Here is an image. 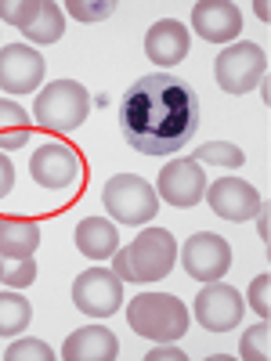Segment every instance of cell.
<instances>
[{
    "mask_svg": "<svg viewBox=\"0 0 271 361\" xmlns=\"http://www.w3.org/2000/svg\"><path fill=\"white\" fill-rule=\"evenodd\" d=\"M44 8V0H0V22H11L18 29H25Z\"/></svg>",
    "mask_w": 271,
    "mask_h": 361,
    "instance_id": "24",
    "label": "cell"
},
{
    "mask_svg": "<svg viewBox=\"0 0 271 361\" xmlns=\"http://www.w3.org/2000/svg\"><path fill=\"white\" fill-rule=\"evenodd\" d=\"M170 357H174V361H185L188 354L181 350V347H156L152 354H145V361H170Z\"/></svg>",
    "mask_w": 271,
    "mask_h": 361,
    "instance_id": "30",
    "label": "cell"
},
{
    "mask_svg": "<svg viewBox=\"0 0 271 361\" xmlns=\"http://www.w3.org/2000/svg\"><path fill=\"white\" fill-rule=\"evenodd\" d=\"M90 112V94L87 87L76 80H54L47 83L37 102H33V116L37 123L51 134H73Z\"/></svg>",
    "mask_w": 271,
    "mask_h": 361,
    "instance_id": "4",
    "label": "cell"
},
{
    "mask_svg": "<svg viewBox=\"0 0 271 361\" xmlns=\"http://www.w3.org/2000/svg\"><path fill=\"white\" fill-rule=\"evenodd\" d=\"M267 289H271V275H257L250 286V304L260 318H271V304H267Z\"/></svg>",
    "mask_w": 271,
    "mask_h": 361,
    "instance_id": "28",
    "label": "cell"
},
{
    "mask_svg": "<svg viewBox=\"0 0 271 361\" xmlns=\"http://www.w3.org/2000/svg\"><path fill=\"white\" fill-rule=\"evenodd\" d=\"M62 8H69V15L73 18H80V22H102V18H109L112 15V0H102V4H83V0H66Z\"/></svg>",
    "mask_w": 271,
    "mask_h": 361,
    "instance_id": "27",
    "label": "cell"
},
{
    "mask_svg": "<svg viewBox=\"0 0 271 361\" xmlns=\"http://www.w3.org/2000/svg\"><path fill=\"white\" fill-rule=\"evenodd\" d=\"M260 238H264V243H267V202L260 206Z\"/></svg>",
    "mask_w": 271,
    "mask_h": 361,
    "instance_id": "31",
    "label": "cell"
},
{
    "mask_svg": "<svg viewBox=\"0 0 271 361\" xmlns=\"http://www.w3.org/2000/svg\"><path fill=\"white\" fill-rule=\"evenodd\" d=\"M37 279V260L29 257V260H11L4 264V271H0V282L11 286V289H25V286H33Z\"/></svg>",
    "mask_w": 271,
    "mask_h": 361,
    "instance_id": "25",
    "label": "cell"
},
{
    "mask_svg": "<svg viewBox=\"0 0 271 361\" xmlns=\"http://www.w3.org/2000/svg\"><path fill=\"white\" fill-rule=\"evenodd\" d=\"M29 173L40 188L51 192H76L80 177H83V163L76 156V148L62 145V141H44L33 156H29Z\"/></svg>",
    "mask_w": 271,
    "mask_h": 361,
    "instance_id": "6",
    "label": "cell"
},
{
    "mask_svg": "<svg viewBox=\"0 0 271 361\" xmlns=\"http://www.w3.org/2000/svg\"><path fill=\"white\" fill-rule=\"evenodd\" d=\"M188 47H192L188 29L181 25V22H174V18H159L145 33V54L152 58L156 66H177V62H185Z\"/></svg>",
    "mask_w": 271,
    "mask_h": 361,
    "instance_id": "15",
    "label": "cell"
},
{
    "mask_svg": "<svg viewBox=\"0 0 271 361\" xmlns=\"http://www.w3.org/2000/svg\"><path fill=\"white\" fill-rule=\"evenodd\" d=\"M203 195H206L210 209H214L217 217L235 221V224H243V221L257 217L260 206H264L260 192L250 188L246 180H239V177H221V180H214V185H210Z\"/></svg>",
    "mask_w": 271,
    "mask_h": 361,
    "instance_id": "13",
    "label": "cell"
},
{
    "mask_svg": "<svg viewBox=\"0 0 271 361\" xmlns=\"http://www.w3.org/2000/svg\"><path fill=\"white\" fill-rule=\"evenodd\" d=\"M102 202L109 209V217H116V224H148L159 214V195L138 173H116L105 180Z\"/></svg>",
    "mask_w": 271,
    "mask_h": 361,
    "instance_id": "5",
    "label": "cell"
},
{
    "mask_svg": "<svg viewBox=\"0 0 271 361\" xmlns=\"http://www.w3.org/2000/svg\"><path fill=\"white\" fill-rule=\"evenodd\" d=\"M203 192H206L203 163H195L192 156H181V159H174V163H167V166L159 170V188H156V195L167 199L170 206L188 209V206L203 202Z\"/></svg>",
    "mask_w": 271,
    "mask_h": 361,
    "instance_id": "11",
    "label": "cell"
},
{
    "mask_svg": "<svg viewBox=\"0 0 271 361\" xmlns=\"http://www.w3.org/2000/svg\"><path fill=\"white\" fill-rule=\"evenodd\" d=\"M181 264L195 282H221L231 271V246L214 231H199L181 250Z\"/></svg>",
    "mask_w": 271,
    "mask_h": 361,
    "instance_id": "9",
    "label": "cell"
},
{
    "mask_svg": "<svg viewBox=\"0 0 271 361\" xmlns=\"http://www.w3.org/2000/svg\"><path fill=\"white\" fill-rule=\"evenodd\" d=\"M62 33H66V18H62V8L58 4H51V0H44V8H40V15L29 22L25 29H22V37H29L33 44H54V40H62Z\"/></svg>",
    "mask_w": 271,
    "mask_h": 361,
    "instance_id": "20",
    "label": "cell"
},
{
    "mask_svg": "<svg viewBox=\"0 0 271 361\" xmlns=\"http://www.w3.org/2000/svg\"><path fill=\"white\" fill-rule=\"evenodd\" d=\"M192 25L203 40L228 44L243 33V11H239L231 0H199L192 8Z\"/></svg>",
    "mask_w": 271,
    "mask_h": 361,
    "instance_id": "14",
    "label": "cell"
},
{
    "mask_svg": "<svg viewBox=\"0 0 271 361\" xmlns=\"http://www.w3.org/2000/svg\"><path fill=\"white\" fill-rule=\"evenodd\" d=\"M127 322L138 336L174 343L177 336H185V329H188V307L170 293H141V296L131 300Z\"/></svg>",
    "mask_w": 271,
    "mask_h": 361,
    "instance_id": "3",
    "label": "cell"
},
{
    "mask_svg": "<svg viewBox=\"0 0 271 361\" xmlns=\"http://www.w3.org/2000/svg\"><path fill=\"white\" fill-rule=\"evenodd\" d=\"M33 322V307L18 293H0V336H18Z\"/></svg>",
    "mask_w": 271,
    "mask_h": 361,
    "instance_id": "21",
    "label": "cell"
},
{
    "mask_svg": "<svg viewBox=\"0 0 271 361\" xmlns=\"http://www.w3.org/2000/svg\"><path fill=\"white\" fill-rule=\"evenodd\" d=\"M253 8H257V18H260V22H267V18H271V11H267V4H264V0H257Z\"/></svg>",
    "mask_w": 271,
    "mask_h": 361,
    "instance_id": "32",
    "label": "cell"
},
{
    "mask_svg": "<svg viewBox=\"0 0 271 361\" xmlns=\"http://www.w3.org/2000/svg\"><path fill=\"white\" fill-rule=\"evenodd\" d=\"M4 357H8V361H51L54 350H51L44 340H15Z\"/></svg>",
    "mask_w": 271,
    "mask_h": 361,
    "instance_id": "26",
    "label": "cell"
},
{
    "mask_svg": "<svg viewBox=\"0 0 271 361\" xmlns=\"http://www.w3.org/2000/svg\"><path fill=\"white\" fill-rule=\"evenodd\" d=\"M15 185V163L8 159V152H0V199H4Z\"/></svg>",
    "mask_w": 271,
    "mask_h": 361,
    "instance_id": "29",
    "label": "cell"
},
{
    "mask_svg": "<svg viewBox=\"0 0 271 361\" xmlns=\"http://www.w3.org/2000/svg\"><path fill=\"white\" fill-rule=\"evenodd\" d=\"M214 73H217V83H221L224 94H250L267 73V54L257 44L239 40V44H231L217 54Z\"/></svg>",
    "mask_w": 271,
    "mask_h": 361,
    "instance_id": "7",
    "label": "cell"
},
{
    "mask_svg": "<svg viewBox=\"0 0 271 361\" xmlns=\"http://www.w3.org/2000/svg\"><path fill=\"white\" fill-rule=\"evenodd\" d=\"M195 163H210V166H224V170H239L246 163V152L231 141H206L199 152H195Z\"/></svg>",
    "mask_w": 271,
    "mask_h": 361,
    "instance_id": "22",
    "label": "cell"
},
{
    "mask_svg": "<svg viewBox=\"0 0 271 361\" xmlns=\"http://www.w3.org/2000/svg\"><path fill=\"white\" fill-rule=\"evenodd\" d=\"M76 250L87 257V260H105L119 250V235H116V224L105 221V217H87L76 224Z\"/></svg>",
    "mask_w": 271,
    "mask_h": 361,
    "instance_id": "18",
    "label": "cell"
},
{
    "mask_svg": "<svg viewBox=\"0 0 271 361\" xmlns=\"http://www.w3.org/2000/svg\"><path fill=\"white\" fill-rule=\"evenodd\" d=\"M29 145V116L18 102L0 98V152H18Z\"/></svg>",
    "mask_w": 271,
    "mask_h": 361,
    "instance_id": "19",
    "label": "cell"
},
{
    "mask_svg": "<svg viewBox=\"0 0 271 361\" xmlns=\"http://www.w3.org/2000/svg\"><path fill=\"white\" fill-rule=\"evenodd\" d=\"M44 58L29 44H8L0 47V90L4 94H29L44 80Z\"/></svg>",
    "mask_w": 271,
    "mask_h": 361,
    "instance_id": "12",
    "label": "cell"
},
{
    "mask_svg": "<svg viewBox=\"0 0 271 361\" xmlns=\"http://www.w3.org/2000/svg\"><path fill=\"white\" fill-rule=\"evenodd\" d=\"M116 354H119V343L105 325L76 329V333L62 343L66 361H116Z\"/></svg>",
    "mask_w": 271,
    "mask_h": 361,
    "instance_id": "16",
    "label": "cell"
},
{
    "mask_svg": "<svg viewBox=\"0 0 271 361\" xmlns=\"http://www.w3.org/2000/svg\"><path fill=\"white\" fill-rule=\"evenodd\" d=\"M0 271H4V260H0Z\"/></svg>",
    "mask_w": 271,
    "mask_h": 361,
    "instance_id": "33",
    "label": "cell"
},
{
    "mask_svg": "<svg viewBox=\"0 0 271 361\" xmlns=\"http://www.w3.org/2000/svg\"><path fill=\"white\" fill-rule=\"evenodd\" d=\"M40 246V224L25 217H0V257L29 260Z\"/></svg>",
    "mask_w": 271,
    "mask_h": 361,
    "instance_id": "17",
    "label": "cell"
},
{
    "mask_svg": "<svg viewBox=\"0 0 271 361\" xmlns=\"http://www.w3.org/2000/svg\"><path fill=\"white\" fill-rule=\"evenodd\" d=\"M116 264L112 271L124 282H159L170 275V267L177 260V246H174V235L163 228H145L138 238H131V246L116 250L112 253Z\"/></svg>",
    "mask_w": 271,
    "mask_h": 361,
    "instance_id": "2",
    "label": "cell"
},
{
    "mask_svg": "<svg viewBox=\"0 0 271 361\" xmlns=\"http://www.w3.org/2000/svg\"><path fill=\"white\" fill-rule=\"evenodd\" d=\"M267 350H271V325H267V318H260V325L246 329L243 343H239V354H243L246 361H264Z\"/></svg>",
    "mask_w": 271,
    "mask_h": 361,
    "instance_id": "23",
    "label": "cell"
},
{
    "mask_svg": "<svg viewBox=\"0 0 271 361\" xmlns=\"http://www.w3.org/2000/svg\"><path fill=\"white\" fill-rule=\"evenodd\" d=\"M73 304L87 318H109L124 304V279L112 267H87L73 282Z\"/></svg>",
    "mask_w": 271,
    "mask_h": 361,
    "instance_id": "8",
    "label": "cell"
},
{
    "mask_svg": "<svg viewBox=\"0 0 271 361\" xmlns=\"http://www.w3.org/2000/svg\"><path fill=\"white\" fill-rule=\"evenodd\" d=\"M243 296H239L235 286H224V282H206V289L195 296V318L203 329L210 333H228L243 322Z\"/></svg>",
    "mask_w": 271,
    "mask_h": 361,
    "instance_id": "10",
    "label": "cell"
},
{
    "mask_svg": "<svg viewBox=\"0 0 271 361\" xmlns=\"http://www.w3.org/2000/svg\"><path fill=\"white\" fill-rule=\"evenodd\" d=\"M119 130L141 156L181 152L199 130V94L174 73L141 76L119 102Z\"/></svg>",
    "mask_w": 271,
    "mask_h": 361,
    "instance_id": "1",
    "label": "cell"
}]
</instances>
